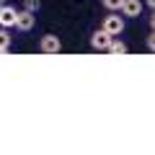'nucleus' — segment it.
<instances>
[{"mask_svg": "<svg viewBox=\"0 0 155 155\" xmlns=\"http://www.w3.org/2000/svg\"><path fill=\"white\" fill-rule=\"evenodd\" d=\"M101 3H104V8H106L109 13H119V8H122L124 0H101Z\"/></svg>", "mask_w": 155, "mask_h": 155, "instance_id": "obj_9", "label": "nucleus"}, {"mask_svg": "<svg viewBox=\"0 0 155 155\" xmlns=\"http://www.w3.org/2000/svg\"><path fill=\"white\" fill-rule=\"evenodd\" d=\"M11 41H13L11 31L0 26V54H8V49H11Z\"/></svg>", "mask_w": 155, "mask_h": 155, "instance_id": "obj_7", "label": "nucleus"}, {"mask_svg": "<svg viewBox=\"0 0 155 155\" xmlns=\"http://www.w3.org/2000/svg\"><path fill=\"white\" fill-rule=\"evenodd\" d=\"M39 52H41V54H57V52H62L60 36H54V34H44L41 41H39Z\"/></svg>", "mask_w": 155, "mask_h": 155, "instance_id": "obj_1", "label": "nucleus"}, {"mask_svg": "<svg viewBox=\"0 0 155 155\" xmlns=\"http://www.w3.org/2000/svg\"><path fill=\"white\" fill-rule=\"evenodd\" d=\"M34 23H36V13H28V11H18L16 13V28L18 31H31Z\"/></svg>", "mask_w": 155, "mask_h": 155, "instance_id": "obj_4", "label": "nucleus"}, {"mask_svg": "<svg viewBox=\"0 0 155 155\" xmlns=\"http://www.w3.org/2000/svg\"><path fill=\"white\" fill-rule=\"evenodd\" d=\"M111 34H106L104 28H98V31H93V36H91V49H96V52H106L109 49V44H111Z\"/></svg>", "mask_w": 155, "mask_h": 155, "instance_id": "obj_3", "label": "nucleus"}, {"mask_svg": "<svg viewBox=\"0 0 155 155\" xmlns=\"http://www.w3.org/2000/svg\"><path fill=\"white\" fill-rule=\"evenodd\" d=\"M16 8L13 5H0V26L3 28H13L16 26Z\"/></svg>", "mask_w": 155, "mask_h": 155, "instance_id": "obj_6", "label": "nucleus"}, {"mask_svg": "<svg viewBox=\"0 0 155 155\" xmlns=\"http://www.w3.org/2000/svg\"><path fill=\"white\" fill-rule=\"evenodd\" d=\"M145 5H147V8H153V5H155V0H145Z\"/></svg>", "mask_w": 155, "mask_h": 155, "instance_id": "obj_11", "label": "nucleus"}, {"mask_svg": "<svg viewBox=\"0 0 155 155\" xmlns=\"http://www.w3.org/2000/svg\"><path fill=\"white\" fill-rule=\"evenodd\" d=\"M101 28H104L106 34H111V36H119V34L124 31V18L122 16H104V23H101Z\"/></svg>", "mask_w": 155, "mask_h": 155, "instance_id": "obj_2", "label": "nucleus"}, {"mask_svg": "<svg viewBox=\"0 0 155 155\" xmlns=\"http://www.w3.org/2000/svg\"><path fill=\"white\" fill-rule=\"evenodd\" d=\"M106 52H111V54H127V44H124V41H119V39H111V44H109V49H106Z\"/></svg>", "mask_w": 155, "mask_h": 155, "instance_id": "obj_8", "label": "nucleus"}, {"mask_svg": "<svg viewBox=\"0 0 155 155\" xmlns=\"http://www.w3.org/2000/svg\"><path fill=\"white\" fill-rule=\"evenodd\" d=\"M39 8H41V0H23V11H28V13H36Z\"/></svg>", "mask_w": 155, "mask_h": 155, "instance_id": "obj_10", "label": "nucleus"}, {"mask_svg": "<svg viewBox=\"0 0 155 155\" xmlns=\"http://www.w3.org/2000/svg\"><path fill=\"white\" fill-rule=\"evenodd\" d=\"M142 0H124L122 3V8H119V13L122 16H127V18H137V16H142Z\"/></svg>", "mask_w": 155, "mask_h": 155, "instance_id": "obj_5", "label": "nucleus"}]
</instances>
